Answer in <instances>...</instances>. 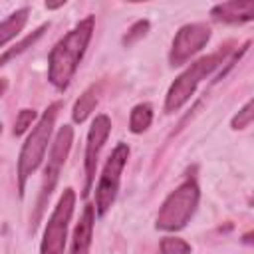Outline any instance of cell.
I'll return each instance as SVG.
<instances>
[{
    "label": "cell",
    "instance_id": "3",
    "mask_svg": "<svg viewBox=\"0 0 254 254\" xmlns=\"http://www.w3.org/2000/svg\"><path fill=\"white\" fill-rule=\"evenodd\" d=\"M230 52H232V48H230V46H224V48L216 50L214 54L202 56V58H198L196 62H192V64L171 83V87H169V91H167V97H165V111H167V113L179 111V109L192 97V93L196 91L198 83H200L204 77H208V75L228 58Z\"/></svg>",
    "mask_w": 254,
    "mask_h": 254
},
{
    "label": "cell",
    "instance_id": "14",
    "mask_svg": "<svg viewBox=\"0 0 254 254\" xmlns=\"http://www.w3.org/2000/svg\"><path fill=\"white\" fill-rule=\"evenodd\" d=\"M153 121V107L149 103H139L131 109L129 115V131L131 133H143L149 129Z\"/></svg>",
    "mask_w": 254,
    "mask_h": 254
},
{
    "label": "cell",
    "instance_id": "6",
    "mask_svg": "<svg viewBox=\"0 0 254 254\" xmlns=\"http://www.w3.org/2000/svg\"><path fill=\"white\" fill-rule=\"evenodd\" d=\"M127 159H129L127 143H117L115 149L111 151V155L99 175V183L95 187V200H93L95 216H103L113 206L117 192H119V183H121V175L127 165Z\"/></svg>",
    "mask_w": 254,
    "mask_h": 254
},
{
    "label": "cell",
    "instance_id": "10",
    "mask_svg": "<svg viewBox=\"0 0 254 254\" xmlns=\"http://www.w3.org/2000/svg\"><path fill=\"white\" fill-rule=\"evenodd\" d=\"M210 16L224 24H242L254 18V2L252 0H232L212 6Z\"/></svg>",
    "mask_w": 254,
    "mask_h": 254
},
{
    "label": "cell",
    "instance_id": "11",
    "mask_svg": "<svg viewBox=\"0 0 254 254\" xmlns=\"http://www.w3.org/2000/svg\"><path fill=\"white\" fill-rule=\"evenodd\" d=\"M93 224H95L93 204H85L83 212L73 228V234H71L69 254H89V246H91V238H93Z\"/></svg>",
    "mask_w": 254,
    "mask_h": 254
},
{
    "label": "cell",
    "instance_id": "17",
    "mask_svg": "<svg viewBox=\"0 0 254 254\" xmlns=\"http://www.w3.org/2000/svg\"><path fill=\"white\" fill-rule=\"evenodd\" d=\"M252 119H254V103H252V99H250V101H246V103H244V107H242V109L232 117L230 127H232V129H236V131L246 129V127L252 123Z\"/></svg>",
    "mask_w": 254,
    "mask_h": 254
},
{
    "label": "cell",
    "instance_id": "15",
    "mask_svg": "<svg viewBox=\"0 0 254 254\" xmlns=\"http://www.w3.org/2000/svg\"><path fill=\"white\" fill-rule=\"evenodd\" d=\"M48 26H50V24H42V26H40L38 30H34L32 34H28V36H26V38H24L22 42H18V44H16L14 48L6 50V52H4L2 56H0V65H4V64H6L8 60H12V58H16V56L24 54V52H26L28 48H32V46H34V44H36V42H38V40H40V38L44 36V32L48 30Z\"/></svg>",
    "mask_w": 254,
    "mask_h": 254
},
{
    "label": "cell",
    "instance_id": "18",
    "mask_svg": "<svg viewBox=\"0 0 254 254\" xmlns=\"http://www.w3.org/2000/svg\"><path fill=\"white\" fill-rule=\"evenodd\" d=\"M36 117H38V113H36L34 109H22V111L16 115V121H14V135H16V137L24 135V133L32 127V123L36 121Z\"/></svg>",
    "mask_w": 254,
    "mask_h": 254
},
{
    "label": "cell",
    "instance_id": "5",
    "mask_svg": "<svg viewBox=\"0 0 254 254\" xmlns=\"http://www.w3.org/2000/svg\"><path fill=\"white\" fill-rule=\"evenodd\" d=\"M71 143H73V129H71V125L60 127V131L54 137V143H52V149H50V155H48V163H46V169H44L40 198H38V204H36V214L32 218V230L36 228L38 220L42 218L44 208H46V202H48L52 190L58 185V179H60V173H62V169L65 165V159L69 155Z\"/></svg>",
    "mask_w": 254,
    "mask_h": 254
},
{
    "label": "cell",
    "instance_id": "12",
    "mask_svg": "<svg viewBox=\"0 0 254 254\" xmlns=\"http://www.w3.org/2000/svg\"><path fill=\"white\" fill-rule=\"evenodd\" d=\"M28 16H30V8H20L0 22V48L12 42L16 36H20V32L28 22Z\"/></svg>",
    "mask_w": 254,
    "mask_h": 254
},
{
    "label": "cell",
    "instance_id": "9",
    "mask_svg": "<svg viewBox=\"0 0 254 254\" xmlns=\"http://www.w3.org/2000/svg\"><path fill=\"white\" fill-rule=\"evenodd\" d=\"M111 133V119L101 113L93 119L89 133H87V143H85V155H83V169H85V185H83V196L89 194L93 181H95V169H97V161L101 155V149L107 141Z\"/></svg>",
    "mask_w": 254,
    "mask_h": 254
},
{
    "label": "cell",
    "instance_id": "1",
    "mask_svg": "<svg viewBox=\"0 0 254 254\" xmlns=\"http://www.w3.org/2000/svg\"><path fill=\"white\" fill-rule=\"evenodd\" d=\"M95 20L93 16L83 18L75 28H71L50 52L48 58V81L64 91L67 89L73 73L77 71V65L89 46V40L93 36Z\"/></svg>",
    "mask_w": 254,
    "mask_h": 254
},
{
    "label": "cell",
    "instance_id": "19",
    "mask_svg": "<svg viewBox=\"0 0 254 254\" xmlns=\"http://www.w3.org/2000/svg\"><path fill=\"white\" fill-rule=\"evenodd\" d=\"M147 30H149V20H137V22L129 28V32L123 36V46H125V48L133 46L135 42H139V40L147 34Z\"/></svg>",
    "mask_w": 254,
    "mask_h": 254
},
{
    "label": "cell",
    "instance_id": "16",
    "mask_svg": "<svg viewBox=\"0 0 254 254\" xmlns=\"http://www.w3.org/2000/svg\"><path fill=\"white\" fill-rule=\"evenodd\" d=\"M157 254H190V244L177 236H165L159 244Z\"/></svg>",
    "mask_w": 254,
    "mask_h": 254
},
{
    "label": "cell",
    "instance_id": "8",
    "mask_svg": "<svg viewBox=\"0 0 254 254\" xmlns=\"http://www.w3.org/2000/svg\"><path fill=\"white\" fill-rule=\"evenodd\" d=\"M212 32L210 26L204 22H194L179 28V32L173 38V46L169 52V64L173 67L187 64L192 56H196L210 40Z\"/></svg>",
    "mask_w": 254,
    "mask_h": 254
},
{
    "label": "cell",
    "instance_id": "2",
    "mask_svg": "<svg viewBox=\"0 0 254 254\" xmlns=\"http://www.w3.org/2000/svg\"><path fill=\"white\" fill-rule=\"evenodd\" d=\"M58 109L60 103H52L42 117L38 119V123L32 127L30 135L26 137L20 155H18V167H16V175H18V192L20 196H24V189H26V181L28 177L42 165L46 151H48V143L52 139V131H54V123L58 117Z\"/></svg>",
    "mask_w": 254,
    "mask_h": 254
},
{
    "label": "cell",
    "instance_id": "20",
    "mask_svg": "<svg viewBox=\"0 0 254 254\" xmlns=\"http://www.w3.org/2000/svg\"><path fill=\"white\" fill-rule=\"evenodd\" d=\"M6 85H8V83H6V79H0V97L4 95V91H6Z\"/></svg>",
    "mask_w": 254,
    "mask_h": 254
},
{
    "label": "cell",
    "instance_id": "4",
    "mask_svg": "<svg viewBox=\"0 0 254 254\" xmlns=\"http://www.w3.org/2000/svg\"><path fill=\"white\" fill-rule=\"evenodd\" d=\"M200 198V189L194 179H187L181 183L161 204L155 226L165 232H177L183 230L189 220L192 218Z\"/></svg>",
    "mask_w": 254,
    "mask_h": 254
},
{
    "label": "cell",
    "instance_id": "13",
    "mask_svg": "<svg viewBox=\"0 0 254 254\" xmlns=\"http://www.w3.org/2000/svg\"><path fill=\"white\" fill-rule=\"evenodd\" d=\"M97 87L95 85H91V87H87L81 95H79V99L73 103V109H71V119L75 121V123H83L89 115H91V111L95 109V105H97Z\"/></svg>",
    "mask_w": 254,
    "mask_h": 254
},
{
    "label": "cell",
    "instance_id": "7",
    "mask_svg": "<svg viewBox=\"0 0 254 254\" xmlns=\"http://www.w3.org/2000/svg\"><path fill=\"white\" fill-rule=\"evenodd\" d=\"M73 208H75V190L67 187L64 189L62 196L58 198V204L54 206V212L46 222L40 254H64Z\"/></svg>",
    "mask_w": 254,
    "mask_h": 254
}]
</instances>
